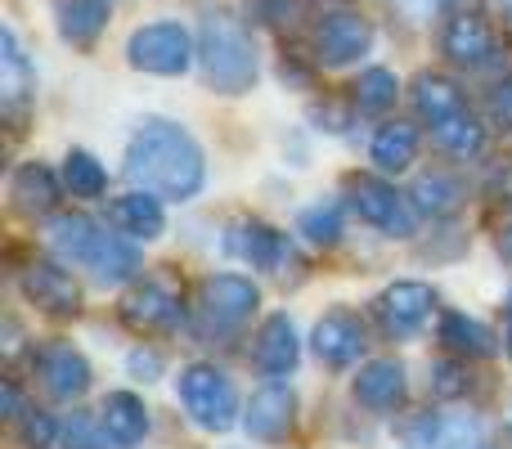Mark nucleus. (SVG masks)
<instances>
[{
  "label": "nucleus",
  "instance_id": "f8f14e48",
  "mask_svg": "<svg viewBox=\"0 0 512 449\" xmlns=\"http://www.w3.org/2000/svg\"><path fill=\"white\" fill-rule=\"evenodd\" d=\"M441 54L459 68H486L495 59V32L481 14H454L441 32Z\"/></svg>",
  "mask_w": 512,
  "mask_h": 449
},
{
  "label": "nucleus",
  "instance_id": "cd10ccee",
  "mask_svg": "<svg viewBox=\"0 0 512 449\" xmlns=\"http://www.w3.org/2000/svg\"><path fill=\"white\" fill-rule=\"evenodd\" d=\"M441 342L450 346L454 355H472V360H486V355L499 351L495 333H490L486 324H477V319H468V315H454V310L441 319Z\"/></svg>",
  "mask_w": 512,
  "mask_h": 449
},
{
  "label": "nucleus",
  "instance_id": "0eeeda50",
  "mask_svg": "<svg viewBox=\"0 0 512 449\" xmlns=\"http://www.w3.org/2000/svg\"><path fill=\"white\" fill-rule=\"evenodd\" d=\"M346 194H351V207L364 225L382 229V234H391V238L414 234V207L396 194V185L373 180V176H355V180H346Z\"/></svg>",
  "mask_w": 512,
  "mask_h": 449
},
{
  "label": "nucleus",
  "instance_id": "e433bc0d",
  "mask_svg": "<svg viewBox=\"0 0 512 449\" xmlns=\"http://www.w3.org/2000/svg\"><path fill=\"white\" fill-rule=\"evenodd\" d=\"M131 369H135V373H158V355L135 351V355H131Z\"/></svg>",
  "mask_w": 512,
  "mask_h": 449
},
{
  "label": "nucleus",
  "instance_id": "f3484780",
  "mask_svg": "<svg viewBox=\"0 0 512 449\" xmlns=\"http://www.w3.org/2000/svg\"><path fill=\"white\" fill-rule=\"evenodd\" d=\"M297 328L288 315H270L261 324V333L252 337V364L265 378H283V373L297 369Z\"/></svg>",
  "mask_w": 512,
  "mask_h": 449
},
{
  "label": "nucleus",
  "instance_id": "58836bf2",
  "mask_svg": "<svg viewBox=\"0 0 512 449\" xmlns=\"http://www.w3.org/2000/svg\"><path fill=\"white\" fill-rule=\"evenodd\" d=\"M508 355H512V333H508Z\"/></svg>",
  "mask_w": 512,
  "mask_h": 449
},
{
  "label": "nucleus",
  "instance_id": "b1692460",
  "mask_svg": "<svg viewBox=\"0 0 512 449\" xmlns=\"http://www.w3.org/2000/svg\"><path fill=\"white\" fill-rule=\"evenodd\" d=\"M9 198H14V207L23 216H45L54 207V198H59V185H54V176L41 162H27V167H18L14 180H9Z\"/></svg>",
  "mask_w": 512,
  "mask_h": 449
},
{
  "label": "nucleus",
  "instance_id": "2eb2a0df",
  "mask_svg": "<svg viewBox=\"0 0 512 449\" xmlns=\"http://www.w3.org/2000/svg\"><path fill=\"white\" fill-rule=\"evenodd\" d=\"M292 414H297V396L283 382H265L252 396L248 414H243V427H248L252 441H283L292 427Z\"/></svg>",
  "mask_w": 512,
  "mask_h": 449
},
{
  "label": "nucleus",
  "instance_id": "423d86ee",
  "mask_svg": "<svg viewBox=\"0 0 512 449\" xmlns=\"http://www.w3.org/2000/svg\"><path fill=\"white\" fill-rule=\"evenodd\" d=\"M126 54H131V68L153 72V77H180L194 63V41L180 23H149L135 27L131 41H126Z\"/></svg>",
  "mask_w": 512,
  "mask_h": 449
},
{
  "label": "nucleus",
  "instance_id": "4c0bfd02",
  "mask_svg": "<svg viewBox=\"0 0 512 449\" xmlns=\"http://www.w3.org/2000/svg\"><path fill=\"white\" fill-rule=\"evenodd\" d=\"M499 252H504V256H512V216L504 221V229H499Z\"/></svg>",
  "mask_w": 512,
  "mask_h": 449
},
{
  "label": "nucleus",
  "instance_id": "a878e982",
  "mask_svg": "<svg viewBox=\"0 0 512 449\" xmlns=\"http://www.w3.org/2000/svg\"><path fill=\"white\" fill-rule=\"evenodd\" d=\"M432 140H436V149L450 153V158H477V153L486 149V126L463 108V113H454V117H445V122L432 126Z\"/></svg>",
  "mask_w": 512,
  "mask_h": 449
},
{
  "label": "nucleus",
  "instance_id": "39448f33",
  "mask_svg": "<svg viewBox=\"0 0 512 449\" xmlns=\"http://www.w3.org/2000/svg\"><path fill=\"white\" fill-rule=\"evenodd\" d=\"M176 387H180V400H185V409L194 414L198 427H207V432L234 427L239 396H234V382L225 378L216 364H189V369H180Z\"/></svg>",
  "mask_w": 512,
  "mask_h": 449
},
{
  "label": "nucleus",
  "instance_id": "c85d7f7f",
  "mask_svg": "<svg viewBox=\"0 0 512 449\" xmlns=\"http://www.w3.org/2000/svg\"><path fill=\"white\" fill-rule=\"evenodd\" d=\"M63 185L72 189V198H99L108 189V171L99 167L90 153H68V162H63Z\"/></svg>",
  "mask_w": 512,
  "mask_h": 449
},
{
  "label": "nucleus",
  "instance_id": "393cba45",
  "mask_svg": "<svg viewBox=\"0 0 512 449\" xmlns=\"http://www.w3.org/2000/svg\"><path fill=\"white\" fill-rule=\"evenodd\" d=\"M369 158L378 162V171H409L418 158V131L409 122L378 126V135L369 144Z\"/></svg>",
  "mask_w": 512,
  "mask_h": 449
},
{
  "label": "nucleus",
  "instance_id": "5701e85b",
  "mask_svg": "<svg viewBox=\"0 0 512 449\" xmlns=\"http://www.w3.org/2000/svg\"><path fill=\"white\" fill-rule=\"evenodd\" d=\"M99 418H104V427L113 432L117 445H140L144 432H149V409H144V400L131 396V391H113V396H104Z\"/></svg>",
  "mask_w": 512,
  "mask_h": 449
},
{
  "label": "nucleus",
  "instance_id": "6ab92c4d",
  "mask_svg": "<svg viewBox=\"0 0 512 449\" xmlns=\"http://www.w3.org/2000/svg\"><path fill=\"white\" fill-rule=\"evenodd\" d=\"M405 369L396 360H369L355 373V400L373 414H391V409L405 405Z\"/></svg>",
  "mask_w": 512,
  "mask_h": 449
},
{
  "label": "nucleus",
  "instance_id": "a211bd4d",
  "mask_svg": "<svg viewBox=\"0 0 512 449\" xmlns=\"http://www.w3.org/2000/svg\"><path fill=\"white\" fill-rule=\"evenodd\" d=\"M23 292H27V301H36L50 315H77L81 310V288L63 265H50V261L32 265L23 274Z\"/></svg>",
  "mask_w": 512,
  "mask_h": 449
},
{
  "label": "nucleus",
  "instance_id": "4be33fe9",
  "mask_svg": "<svg viewBox=\"0 0 512 449\" xmlns=\"http://www.w3.org/2000/svg\"><path fill=\"white\" fill-rule=\"evenodd\" d=\"M108 221H113V229H122V234L131 238H158L162 229H167V216H162L158 198H149V189L144 194H122L113 198V207H108Z\"/></svg>",
  "mask_w": 512,
  "mask_h": 449
},
{
  "label": "nucleus",
  "instance_id": "4468645a",
  "mask_svg": "<svg viewBox=\"0 0 512 449\" xmlns=\"http://www.w3.org/2000/svg\"><path fill=\"white\" fill-rule=\"evenodd\" d=\"M400 449H490L486 441V427L468 414H441V418H427L418 423L414 432L405 436Z\"/></svg>",
  "mask_w": 512,
  "mask_h": 449
},
{
  "label": "nucleus",
  "instance_id": "c756f323",
  "mask_svg": "<svg viewBox=\"0 0 512 449\" xmlns=\"http://www.w3.org/2000/svg\"><path fill=\"white\" fill-rule=\"evenodd\" d=\"M59 449H117V441L104 427V418L72 414L59 423Z\"/></svg>",
  "mask_w": 512,
  "mask_h": 449
},
{
  "label": "nucleus",
  "instance_id": "7ed1b4c3",
  "mask_svg": "<svg viewBox=\"0 0 512 449\" xmlns=\"http://www.w3.org/2000/svg\"><path fill=\"white\" fill-rule=\"evenodd\" d=\"M198 59H203V77L221 95H243L256 81V50L252 36L239 18L212 14L198 32Z\"/></svg>",
  "mask_w": 512,
  "mask_h": 449
},
{
  "label": "nucleus",
  "instance_id": "412c9836",
  "mask_svg": "<svg viewBox=\"0 0 512 449\" xmlns=\"http://www.w3.org/2000/svg\"><path fill=\"white\" fill-rule=\"evenodd\" d=\"M32 86H36L32 63H27V54H23V45H18L14 27H5V32H0V99H5L9 113L27 104Z\"/></svg>",
  "mask_w": 512,
  "mask_h": 449
},
{
  "label": "nucleus",
  "instance_id": "f257e3e1",
  "mask_svg": "<svg viewBox=\"0 0 512 449\" xmlns=\"http://www.w3.org/2000/svg\"><path fill=\"white\" fill-rule=\"evenodd\" d=\"M126 176L149 194L189 203L207 180V162L185 126L167 122V117H149L126 144Z\"/></svg>",
  "mask_w": 512,
  "mask_h": 449
},
{
  "label": "nucleus",
  "instance_id": "72a5a7b5",
  "mask_svg": "<svg viewBox=\"0 0 512 449\" xmlns=\"http://www.w3.org/2000/svg\"><path fill=\"white\" fill-rule=\"evenodd\" d=\"M391 9H400V14L409 18V23H427V18H436L450 0H387Z\"/></svg>",
  "mask_w": 512,
  "mask_h": 449
},
{
  "label": "nucleus",
  "instance_id": "aec40b11",
  "mask_svg": "<svg viewBox=\"0 0 512 449\" xmlns=\"http://www.w3.org/2000/svg\"><path fill=\"white\" fill-rule=\"evenodd\" d=\"M50 9L68 45H95L108 23V0H50Z\"/></svg>",
  "mask_w": 512,
  "mask_h": 449
},
{
  "label": "nucleus",
  "instance_id": "c9c22d12",
  "mask_svg": "<svg viewBox=\"0 0 512 449\" xmlns=\"http://www.w3.org/2000/svg\"><path fill=\"white\" fill-rule=\"evenodd\" d=\"M436 391H441V396H459V391H468V382H463V364H436Z\"/></svg>",
  "mask_w": 512,
  "mask_h": 449
},
{
  "label": "nucleus",
  "instance_id": "f704fd0d",
  "mask_svg": "<svg viewBox=\"0 0 512 449\" xmlns=\"http://www.w3.org/2000/svg\"><path fill=\"white\" fill-rule=\"evenodd\" d=\"M486 113L495 126H512V86H495L486 99Z\"/></svg>",
  "mask_w": 512,
  "mask_h": 449
},
{
  "label": "nucleus",
  "instance_id": "f03ea898",
  "mask_svg": "<svg viewBox=\"0 0 512 449\" xmlns=\"http://www.w3.org/2000/svg\"><path fill=\"white\" fill-rule=\"evenodd\" d=\"M45 243L59 256L63 265H77L86 270L95 283L104 288H117V283L135 279L140 270V252L135 243H126L122 234H108L99 221L90 216H54L50 229H45Z\"/></svg>",
  "mask_w": 512,
  "mask_h": 449
},
{
  "label": "nucleus",
  "instance_id": "1a4fd4ad",
  "mask_svg": "<svg viewBox=\"0 0 512 449\" xmlns=\"http://www.w3.org/2000/svg\"><path fill=\"white\" fill-rule=\"evenodd\" d=\"M432 306H436V297H432L427 283L400 279V283H391L378 301H373V315H378V324L387 328L391 337H414L418 328L432 319Z\"/></svg>",
  "mask_w": 512,
  "mask_h": 449
},
{
  "label": "nucleus",
  "instance_id": "473e14b6",
  "mask_svg": "<svg viewBox=\"0 0 512 449\" xmlns=\"http://www.w3.org/2000/svg\"><path fill=\"white\" fill-rule=\"evenodd\" d=\"M301 234L319 247L337 243V238H342V212H337V207H324V203L310 207V212H301Z\"/></svg>",
  "mask_w": 512,
  "mask_h": 449
},
{
  "label": "nucleus",
  "instance_id": "20e7f679",
  "mask_svg": "<svg viewBox=\"0 0 512 449\" xmlns=\"http://www.w3.org/2000/svg\"><path fill=\"white\" fill-rule=\"evenodd\" d=\"M256 292L252 279L243 274H212V279L198 288V333L212 342V337H234L243 324L256 315Z\"/></svg>",
  "mask_w": 512,
  "mask_h": 449
},
{
  "label": "nucleus",
  "instance_id": "bb28decb",
  "mask_svg": "<svg viewBox=\"0 0 512 449\" xmlns=\"http://www.w3.org/2000/svg\"><path fill=\"white\" fill-rule=\"evenodd\" d=\"M414 108L423 122H445V117L463 113V90L454 86V81L436 77V72H423V77L414 81Z\"/></svg>",
  "mask_w": 512,
  "mask_h": 449
},
{
  "label": "nucleus",
  "instance_id": "9d476101",
  "mask_svg": "<svg viewBox=\"0 0 512 449\" xmlns=\"http://www.w3.org/2000/svg\"><path fill=\"white\" fill-rule=\"evenodd\" d=\"M36 382L54 400H77L90 387V364L68 342H45L41 355H36Z\"/></svg>",
  "mask_w": 512,
  "mask_h": 449
},
{
  "label": "nucleus",
  "instance_id": "dca6fc26",
  "mask_svg": "<svg viewBox=\"0 0 512 449\" xmlns=\"http://www.w3.org/2000/svg\"><path fill=\"white\" fill-rule=\"evenodd\" d=\"M225 247H230V252L239 256V261L256 265V270H274V274H279L283 265L292 261L288 238H283L279 229L261 225V221H243V225H234V229H230V238H225Z\"/></svg>",
  "mask_w": 512,
  "mask_h": 449
},
{
  "label": "nucleus",
  "instance_id": "7c9ffc66",
  "mask_svg": "<svg viewBox=\"0 0 512 449\" xmlns=\"http://www.w3.org/2000/svg\"><path fill=\"white\" fill-rule=\"evenodd\" d=\"M396 95H400V81H396V72H387V68H369L355 81V104H360L364 113H387V108L396 104Z\"/></svg>",
  "mask_w": 512,
  "mask_h": 449
},
{
  "label": "nucleus",
  "instance_id": "ddd939ff",
  "mask_svg": "<svg viewBox=\"0 0 512 449\" xmlns=\"http://www.w3.org/2000/svg\"><path fill=\"white\" fill-rule=\"evenodd\" d=\"M315 355L328 364V369H346L364 355V328L351 310H328L324 319L315 324Z\"/></svg>",
  "mask_w": 512,
  "mask_h": 449
},
{
  "label": "nucleus",
  "instance_id": "6e6552de",
  "mask_svg": "<svg viewBox=\"0 0 512 449\" xmlns=\"http://www.w3.org/2000/svg\"><path fill=\"white\" fill-rule=\"evenodd\" d=\"M310 45H315V63H324V68H346V63H360L364 54L373 50V23L351 14V9L324 14L315 36H310Z\"/></svg>",
  "mask_w": 512,
  "mask_h": 449
},
{
  "label": "nucleus",
  "instance_id": "2f4dec72",
  "mask_svg": "<svg viewBox=\"0 0 512 449\" xmlns=\"http://www.w3.org/2000/svg\"><path fill=\"white\" fill-rule=\"evenodd\" d=\"M414 198H418V207H423V212L445 216V212H454V207L463 203V185L454 176H445V171H432V176H423L414 185Z\"/></svg>",
  "mask_w": 512,
  "mask_h": 449
},
{
  "label": "nucleus",
  "instance_id": "9b49d317",
  "mask_svg": "<svg viewBox=\"0 0 512 449\" xmlns=\"http://www.w3.org/2000/svg\"><path fill=\"white\" fill-rule=\"evenodd\" d=\"M122 319L135 328V333H167L180 319V297L158 279H144L126 292L122 301Z\"/></svg>",
  "mask_w": 512,
  "mask_h": 449
}]
</instances>
